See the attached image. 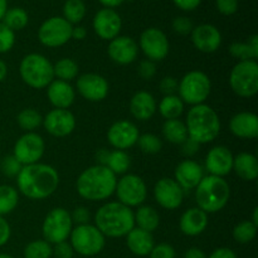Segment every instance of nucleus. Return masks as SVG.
<instances>
[{
  "label": "nucleus",
  "mask_w": 258,
  "mask_h": 258,
  "mask_svg": "<svg viewBox=\"0 0 258 258\" xmlns=\"http://www.w3.org/2000/svg\"><path fill=\"white\" fill-rule=\"evenodd\" d=\"M139 45L146 59L160 62L169 54V40L165 33L159 28H148L140 35Z\"/></svg>",
  "instance_id": "nucleus-14"
},
{
  "label": "nucleus",
  "mask_w": 258,
  "mask_h": 258,
  "mask_svg": "<svg viewBox=\"0 0 258 258\" xmlns=\"http://www.w3.org/2000/svg\"><path fill=\"white\" fill-rule=\"evenodd\" d=\"M233 170L241 179L253 181L258 178V160L251 153H241L233 158Z\"/></svg>",
  "instance_id": "nucleus-29"
},
{
  "label": "nucleus",
  "mask_w": 258,
  "mask_h": 258,
  "mask_svg": "<svg viewBox=\"0 0 258 258\" xmlns=\"http://www.w3.org/2000/svg\"><path fill=\"white\" fill-rule=\"evenodd\" d=\"M218 12L223 15H233L238 10V0H216Z\"/></svg>",
  "instance_id": "nucleus-48"
},
{
  "label": "nucleus",
  "mask_w": 258,
  "mask_h": 258,
  "mask_svg": "<svg viewBox=\"0 0 258 258\" xmlns=\"http://www.w3.org/2000/svg\"><path fill=\"white\" fill-rule=\"evenodd\" d=\"M71 218H72L73 223H76L77 226L87 224L88 222H90L91 213L86 207H77V208L73 209V212L71 213Z\"/></svg>",
  "instance_id": "nucleus-51"
},
{
  "label": "nucleus",
  "mask_w": 258,
  "mask_h": 258,
  "mask_svg": "<svg viewBox=\"0 0 258 258\" xmlns=\"http://www.w3.org/2000/svg\"><path fill=\"white\" fill-rule=\"evenodd\" d=\"M15 33L7 27L3 22H0V54L7 53L14 47Z\"/></svg>",
  "instance_id": "nucleus-44"
},
{
  "label": "nucleus",
  "mask_w": 258,
  "mask_h": 258,
  "mask_svg": "<svg viewBox=\"0 0 258 258\" xmlns=\"http://www.w3.org/2000/svg\"><path fill=\"white\" fill-rule=\"evenodd\" d=\"M154 197L161 208L174 211L183 203L184 190L174 179L161 178L154 186Z\"/></svg>",
  "instance_id": "nucleus-16"
},
{
  "label": "nucleus",
  "mask_w": 258,
  "mask_h": 258,
  "mask_svg": "<svg viewBox=\"0 0 258 258\" xmlns=\"http://www.w3.org/2000/svg\"><path fill=\"white\" fill-rule=\"evenodd\" d=\"M199 144H197L196 141H193L191 139H186L183 144H181V150H183V154L186 156H193L196 155L199 151Z\"/></svg>",
  "instance_id": "nucleus-54"
},
{
  "label": "nucleus",
  "mask_w": 258,
  "mask_h": 258,
  "mask_svg": "<svg viewBox=\"0 0 258 258\" xmlns=\"http://www.w3.org/2000/svg\"><path fill=\"white\" fill-rule=\"evenodd\" d=\"M2 22L15 33L17 30H22L23 28L27 27L29 18H28L27 12L22 8H12L7 10Z\"/></svg>",
  "instance_id": "nucleus-38"
},
{
  "label": "nucleus",
  "mask_w": 258,
  "mask_h": 258,
  "mask_svg": "<svg viewBox=\"0 0 258 258\" xmlns=\"http://www.w3.org/2000/svg\"><path fill=\"white\" fill-rule=\"evenodd\" d=\"M73 254H75V251H73L70 242L67 241L54 244V247H53L52 256L55 258H73Z\"/></svg>",
  "instance_id": "nucleus-49"
},
{
  "label": "nucleus",
  "mask_w": 258,
  "mask_h": 258,
  "mask_svg": "<svg viewBox=\"0 0 258 258\" xmlns=\"http://www.w3.org/2000/svg\"><path fill=\"white\" fill-rule=\"evenodd\" d=\"M17 121L19 127L25 133H34L43 123V117L34 108H24L19 112Z\"/></svg>",
  "instance_id": "nucleus-37"
},
{
  "label": "nucleus",
  "mask_w": 258,
  "mask_h": 258,
  "mask_svg": "<svg viewBox=\"0 0 258 258\" xmlns=\"http://www.w3.org/2000/svg\"><path fill=\"white\" fill-rule=\"evenodd\" d=\"M212 82L208 75L202 71H190L178 82V96L184 105H202L208 100Z\"/></svg>",
  "instance_id": "nucleus-7"
},
{
  "label": "nucleus",
  "mask_w": 258,
  "mask_h": 258,
  "mask_svg": "<svg viewBox=\"0 0 258 258\" xmlns=\"http://www.w3.org/2000/svg\"><path fill=\"white\" fill-rule=\"evenodd\" d=\"M173 29L174 32L178 33L180 35H188L190 34L191 30H193L194 25L191 19H189L188 17H176L173 20Z\"/></svg>",
  "instance_id": "nucleus-45"
},
{
  "label": "nucleus",
  "mask_w": 258,
  "mask_h": 258,
  "mask_svg": "<svg viewBox=\"0 0 258 258\" xmlns=\"http://www.w3.org/2000/svg\"><path fill=\"white\" fill-rule=\"evenodd\" d=\"M156 105L155 97L148 91H139L130 100V112L134 118L139 121H148L155 115Z\"/></svg>",
  "instance_id": "nucleus-27"
},
{
  "label": "nucleus",
  "mask_w": 258,
  "mask_h": 258,
  "mask_svg": "<svg viewBox=\"0 0 258 258\" xmlns=\"http://www.w3.org/2000/svg\"><path fill=\"white\" fill-rule=\"evenodd\" d=\"M174 180L180 185L183 190H190L196 189L197 185L201 183L204 176V169L201 164L194 160H183L174 171Z\"/></svg>",
  "instance_id": "nucleus-23"
},
{
  "label": "nucleus",
  "mask_w": 258,
  "mask_h": 258,
  "mask_svg": "<svg viewBox=\"0 0 258 258\" xmlns=\"http://www.w3.org/2000/svg\"><path fill=\"white\" fill-rule=\"evenodd\" d=\"M140 131L138 126L128 120H118L107 130V140L116 150H127L138 144Z\"/></svg>",
  "instance_id": "nucleus-15"
},
{
  "label": "nucleus",
  "mask_w": 258,
  "mask_h": 258,
  "mask_svg": "<svg viewBox=\"0 0 258 258\" xmlns=\"http://www.w3.org/2000/svg\"><path fill=\"white\" fill-rule=\"evenodd\" d=\"M163 136L168 143L174 145H181L188 139L185 122L179 118L165 120L163 125Z\"/></svg>",
  "instance_id": "nucleus-31"
},
{
  "label": "nucleus",
  "mask_w": 258,
  "mask_h": 258,
  "mask_svg": "<svg viewBox=\"0 0 258 258\" xmlns=\"http://www.w3.org/2000/svg\"><path fill=\"white\" fill-rule=\"evenodd\" d=\"M70 243L73 251L83 257H92L100 253L106 244V237L95 224H81L73 227L70 234Z\"/></svg>",
  "instance_id": "nucleus-8"
},
{
  "label": "nucleus",
  "mask_w": 258,
  "mask_h": 258,
  "mask_svg": "<svg viewBox=\"0 0 258 258\" xmlns=\"http://www.w3.org/2000/svg\"><path fill=\"white\" fill-rule=\"evenodd\" d=\"M257 234V226L251 221H243L233 228L234 241L241 244L249 243Z\"/></svg>",
  "instance_id": "nucleus-41"
},
{
  "label": "nucleus",
  "mask_w": 258,
  "mask_h": 258,
  "mask_svg": "<svg viewBox=\"0 0 258 258\" xmlns=\"http://www.w3.org/2000/svg\"><path fill=\"white\" fill-rule=\"evenodd\" d=\"M98 2H100L105 8L113 9V8H116V7H118V5L122 4L125 0H98Z\"/></svg>",
  "instance_id": "nucleus-58"
},
{
  "label": "nucleus",
  "mask_w": 258,
  "mask_h": 258,
  "mask_svg": "<svg viewBox=\"0 0 258 258\" xmlns=\"http://www.w3.org/2000/svg\"><path fill=\"white\" fill-rule=\"evenodd\" d=\"M107 52L108 57L112 59V62L120 66L131 64L138 58L139 45L131 37L118 35L110 40Z\"/></svg>",
  "instance_id": "nucleus-20"
},
{
  "label": "nucleus",
  "mask_w": 258,
  "mask_h": 258,
  "mask_svg": "<svg viewBox=\"0 0 258 258\" xmlns=\"http://www.w3.org/2000/svg\"><path fill=\"white\" fill-rule=\"evenodd\" d=\"M59 185V174L48 164L24 165L17 176L18 191L33 201L48 198Z\"/></svg>",
  "instance_id": "nucleus-1"
},
{
  "label": "nucleus",
  "mask_w": 258,
  "mask_h": 258,
  "mask_svg": "<svg viewBox=\"0 0 258 258\" xmlns=\"http://www.w3.org/2000/svg\"><path fill=\"white\" fill-rule=\"evenodd\" d=\"M130 156L126 151L116 150V149L112 151H108L105 166H107L116 176L123 175L130 169Z\"/></svg>",
  "instance_id": "nucleus-34"
},
{
  "label": "nucleus",
  "mask_w": 258,
  "mask_h": 258,
  "mask_svg": "<svg viewBox=\"0 0 258 258\" xmlns=\"http://www.w3.org/2000/svg\"><path fill=\"white\" fill-rule=\"evenodd\" d=\"M229 53L239 60H256L258 58V35H252L246 43H232L229 45Z\"/></svg>",
  "instance_id": "nucleus-32"
},
{
  "label": "nucleus",
  "mask_w": 258,
  "mask_h": 258,
  "mask_svg": "<svg viewBox=\"0 0 258 258\" xmlns=\"http://www.w3.org/2000/svg\"><path fill=\"white\" fill-rule=\"evenodd\" d=\"M80 68L78 64L71 58H60L59 60L53 64V73H54V80L71 82L75 78H77Z\"/></svg>",
  "instance_id": "nucleus-35"
},
{
  "label": "nucleus",
  "mask_w": 258,
  "mask_h": 258,
  "mask_svg": "<svg viewBox=\"0 0 258 258\" xmlns=\"http://www.w3.org/2000/svg\"><path fill=\"white\" fill-rule=\"evenodd\" d=\"M47 97L54 108L68 110L75 102L76 91L70 82L53 80L47 87Z\"/></svg>",
  "instance_id": "nucleus-24"
},
{
  "label": "nucleus",
  "mask_w": 258,
  "mask_h": 258,
  "mask_svg": "<svg viewBox=\"0 0 258 258\" xmlns=\"http://www.w3.org/2000/svg\"><path fill=\"white\" fill-rule=\"evenodd\" d=\"M23 165L19 161L15 159L14 155H7L3 158L2 163H0V169L2 173L8 178H17L18 174L22 170Z\"/></svg>",
  "instance_id": "nucleus-43"
},
{
  "label": "nucleus",
  "mask_w": 258,
  "mask_h": 258,
  "mask_svg": "<svg viewBox=\"0 0 258 258\" xmlns=\"http://www.w3.org/2000/svg\"><path fill=\"white\" fill-rule=\"evenodd\" d=\"M257 213H258V209H257V208H254V211H253V218H252V221H251V222H253V223L256 224V226H258V218H257Z\"/></svg>",
  "instance_id": "nucleus-61"
},
{
  "label": "nucleus",
  "mask_w": 258,
  "mask_h": 258,
  "mask_svg": "<svg viewBox=\"0 0 258 258\" xmlns=\"http://www.w3.org/2000/svg\"><path fill=\"white\" fill-rule=\"evenodd\" d=\"M19 203V191L12 185H0V216L12 213Z\"/></svg>",
  "instance_id": "nucleus-36"
},
{
  "label": "nucleus",
  "mask_w": 258,
  "mask_h": 258,
  "mask_svg": "<svg viewBox=\"0 0 258 258\" xmlns=\"http://www.w3.org/2000/svg\"><path fill=\"white\" fill-rule=\"evenodd\" d=\"M134 221H135V227L153 233L160 224V216L153 207L140 206L134 213Z\"/></svg>",
  "instance_id": "nucleus-30"
},
{
  "label": "nucleus",
  "mask_w": 258,
  "mask_h": 258,
  "mask_svg": "<svg viewBox=\"0 0 258 258\" xmlns=\"http://www.w3.org/2000/svg\"><path fill=\"white\" fill-rule=\"evenodd\" d=\"M173 3L184 12H191L201 5L202 0H173Z\"/></svg>",
  "instance_id": "nucleus-53"
},
{
  "label": "nucleus",
  "mask_w": 258,
  "mask_h": 258,
  "mask_svg": "<svg viewBox=\"0 0 258 258\" xmlns=\"http://www.w3.org/2000/svg\"><path fill=\"white\" fill-rule=\"evenodd\" d=\"M7 75H8V66H7V63H5L4 60L0 59V82H3V81L5 80Z\"/></svg>",
  "instance_id": "nucleus-59"
},
{
  "label": "nucleus",
  "mask_w": 258,
  "mask_h": 258,
  "mask_svg": "<svg viewBox=\"0 0 258 258\" xmlns=\"http://www.w3.org/2000/svg\"><path fill=\"white\" fill-rule=\"evenodd\" d=\"M150 258H175V249L169 243H159L153 247Z\"/></svg>",
  "instance_id": "nucleus-46"
},
{
  "label": "nucleus",
  "mask_w": 258,
  "mask_h": 258,
  "mask_svg": "<svg viewBox=\"0 0 258 258\" xmlns=\"http://www.w3.org/2000/svg\"><path fill=\"white\" fill-rule=\"evenodd\" d=\"M229 85L237 96L253 97L258 92V64L256 60H238L229 75Z\"/></svg>",
  "instance_id": "nucleus-9"
},
{
  "label": "nucleus",
  "mask_w": 258,
  "mask_h": 258,
  "mask_svg": "<svg viewBox=\"0 0 258 258\" xmlns=\"http://www.w3.org/2000/svg\"><path fill=\"white\" fill-rule=\"evenodd\" d=\"M19 73L23 82L35 90H43L54 80L53 64L47 57L39 53H30L22 59Z\"/></svg>",
  "instance_id": "nucleus-6"
},
{
  "label": "nucleus",
  "mask_w": 258,
  "mask_h": 258,
  "mask_svg": "<svg viewBox=\"0 0 258 258\" xmlns=\"http://www.w3.org/2000/svg\"><path fill=\"white\" fill-rule=\"evenodd\" d=\"M231 198V186L221 176H203L196 188V202L198 208L207 214L217 213L228 204Z\"/></svg>",
  "instance_id": "nucleus-5"
},
{
  "label": "nucleus",
  "mask_w": 258,
  "mask_h": 258,
  "mask_svg": "<svg viewBox=\"0 0 258 258\" xmlns=\"http://www.w3.org/2000/svg\"><path fill=\"white\" fill-rule=\"evenodd\" d=\"M115 194L123 206L133 208L140 207L148 197V186L143 178L135 174H125L116 183Z\"/></svg>",
  "instance_id": "nucleus-11"
},
{
  "label": "nucleus",
  "mask_w": 258,
  "mask_h": 258,
  "mask_svg": "<svg viewBox=\"0 0 258 258\" xmlns=\"http://www.w3.org/2000/svg\"><path fill=\"white\" fill-rule=\"evenodd\" d=\"M233 154L226 146H214L206 158V169L209 175L224 178L233 170Z\"/></svg>",
  "instance_id": "nucleus-21"
},
{
  "label": "nucleus",
  "mask_w": 258,
  "mask_h": 258,
  "mask_svg": "<svg viewBox=\"0 0 258 258\" xmlns=\"http://www.w3.org/2000/svg\"><path fill=\"white\" fill-rule=\"evenodd\" d=\"M158 110L165 120H174V118L180 117L183 113L184 102L178 95L164 96L163 100L159 103Z\"/></svg>",
  "instance_id": "nucleus-33"
},
{
  "label": "nucleus",
  "mask_w": 258,
  "mask_h": 258,
  "mask_svg": "<svg viewBox=\"0 0 258 258\" xmlns=\"http://www.w3.org/2000/svg\"><path fill=\"white\" fill-rule=\"evenodd\" d=\"M0 258H14V257L10 256V254L8 253H0Z\"/></svg>",
  "instance_id": "nucleus-62"
},
{
  "label": "nucleus",
  "mask_w": 258,
  "mask_h": 258,
  "mask_svg": "<svg viewBox=\"0 0 258 258\" xmlns=\"http://www.w3.org/2000/svg\"><path fill=\"white\" fill-rule=\"evenodd\" d=\"M181 233L189 237H196L203 233L208 227V214L202 209L190 208L183 213L179 222Z\"/></svg>",
  "instance_id": "nucleus-26"
},
{
  "label": "nucleus",
  "mask_w": 258,
  "mask_h": 258,
  "mask_svg": "<svg viewBox=\"0 0 258 258\" xmlns=\"http://www.w3.org/2000/svg\"><path fill=\"white\" fill-rule=\"evenodd\" d=\"M208 258H237V254L233 249L228 247H221V248L214 249Z\"/></svg>",
  "instance_id": "nucleus-55"
},
{
  "label": "nucleus",
  "mask_w": 258,
  "mask_h": 258,
  "mask_svg": "<svg viewBox=\"0 0 258 258\" xmlns=\"http://www.w3.org/2000/svg\"><path fill=\"white\" fill-rule=\"evenodd\" d=\"M159 87H160V91L165 96L175 95V93L178 92V81H176V78L168 76V77H164L163 80L160 81Z\"/></svg>",
  "instance_id": "nucleus-50"
},
{
  "label": "nucleus",
  "mask_w": 258,
  "mask_h": 258,
  "mask_svg": "<svg viewBox=\"0 0 258 258\" xmlns=\"http://www.w3.org/2000/svg\"><path fill=\"white\" fill-rule=\"evenodd\" d=\"M92 25L95 33L101 39L112 40L120 34L122 20L117 12L110 8H103L96 13Z\"/></svg>",
  "instance_id": "nucleus-19"
},
{
  "label": "nucleus",
  "mask_w": 258,
  "mask_h": 258,
  "mask_svg": "<svg viewBox=\"0 0 258 258\" xmlns=\"http://www.w3.org/2000/svg\"><path fill=\"white\" fill-rule=\"evenodd\" d=\"M229 130L236 138L256 139L258 136V117L253 112H238L229 121Z\"/></svg>",
  "instance_id": "nucleus-25"
},
{
  "label": "nucleus",
  "mask_w": 258,
  "mask_h": 258,
  "mask_svg": "<svg viewBox=\"0 0 258 258\" xmlns=\"http://www.w3.org/2000/svg\"><path fill=\"white\" fill-rule=\"evenodd\" d=\"M72 28L63 17H52L42 23L38 29V39L49 48L62 47L72 38Z\"/></svg>",
  "instance_id": "nucleus-12"
},
{
  "label": "nucleus",
  "mask_w": 258,
  "mask_h": 258,
  "mask_svg": "<svg viewBox=\"0 0 258 258\" xmlns=\"http://www.w3.org/2000/svg\"><path fill=\"white\" fill-rule=\"evenodd\" d=\"M138 73L143 80L150 81L154 76L156 75V66L155 62L149 59H144L139 63Z\"/></svg>",
  "instance_id": "nucleus-47"
},
{
  "label": "nucleus",
  "mask_w": 258,
  "mask_h": 258,
  "mask_svg": "<svg viewBox=\"0 0 258 258\" xmlns=\"http://www.w3.org/2000/svg\"><path fill=\"white\" fill-rule=\"evenodd\" d=\"M43 125L49 135L54 138H66L76 128V117L70 110L54 108L43 117Z\"/></svg>",
  "instance_id": "nucleus-17"
},
{
  "label": "nucleus",
  "mask_w": 258,
  "mask_h": 258,
  "mask_svg": "<svg viewBox=\"0 0 258 258\" xmlns=\"http://www.w3.org/2000/svg\"><path fill=\"white\" fill-rule=\"evenodd\" d=\"M8 10V0H0V22Z\"/></svg>",
  "instance_id": "nucleus-60"
},
{
  "label": "nucleus",
  "mask_w": 258,
  "mask_h": 258,
  "mask_svg": "<svg viewBox=\"0 0 258 258\" xmlns=\"http://www.w3.org/2000/svg\"><path fill=\"white\" fill-rule=\"evenodd\" d=\"M73 229L71 213L64 208H54L45 216L42 224L43 239L49 244H57L70 238Z\"/></svg>",
  "instance_id": "nucleus-10"
},
{
  "label": "nucleus",
  "mask_w": 258,
  "mask_h": 258,
  "mask_svg": "<svg viewBox=\"0 0 258 258\" xmlns=\"http://www.w3.org/2000/svg\"><path fill=\"white\" fill-rule=\"evenodd\" d=\"M117 176L105 165H93L83 170L76 181L81 198L91 202L106 201L116 189Z\"/></svg>",
  "instance_id": "nucleus-2"
},
{
  "label": "nucleus",
  "mask_w": 258,
  "mask_h": 258,
  "mask_svg": "<svg viewBox=\"0 0 258 258\" xmlns=\"http://www.w3.org/2000/svg\"><path fill=\"white\" fill-rule=\"evenodd\" d=\"M95 226L105 237H126V234L135 227L134 211L120 202H108L96 212Z\"/></svg>",
  "instance_id": "nucleus-3"
},
{
  "label": "nucleus",
  "mask_w": 258,
  "mask_h": 258,
  "mask_svg": "<svg viewBox=\"0 0 258 258\" xmlns=\"http://www.w3.org/2000/svg\"><path fill=\"white\" fill-rule=\"evenodd\" d=\"M44 150L45 143L39 134L25 133L15 143L13 155L24 166L39 163L44 155Z\"/></svg>",
  "instance_id": "nucleus-13"
},
{
  "label": "nucleus",
  "mask_w": 258,
  "mask_h": 258,
  "mask_svg": "<svg viewBox=\"0 0 258 258\" xmlns=\"http://www.w3.org/2000/svg\"><path fill=\"white\" fill-rule=\"evenodd\" d=\"M52 254V244H49L44 239L29 242L24 248V258H50Z\"/></svg>",
  "instance_id": "nucleus-40"
},
{
  "label": "nucleus",
  "mask_w": 258,
  "mask_h": 258,
  "mask_svg": "<svg viewBox=\"0 0 258 258\" xmlns=\"http://www.w3.org/2000/svg\"><path fill=\"white\" fill-rule=\"evenodd\" d=\"M10 236H12V229L9 223L5 221L4 217L0 216V247L5 246L9 242Z\"/></svg>",
  "instance_id": "nucleus-52"
},
{
  "label": "nucleus",
  "mask_w": 258,
  "mask_h": 258,
  "mask_svg": "<svg viewBox=\"0 0 258 258\" xmlns=\"http://www.w3.org/2000/svg\"><path fill=\"white\" fill-rule=\"evenodd\" d=\"M193 45L202 53H214L222 44V34L212 24H201L193 28L190 33Z\"/></svg>",
  "instance_id": "nucleus-22"
},
{
  "label": "nucleus",
  "mask_w": 258,
  "mask_h": 258,
  "mask_svg": "<svg viewBox=\"0 0 258 258\" xmlns=\"http://www.w3.org/2000/svg\"><path fill=\"white\" fill-rule=\"evenodd\" d=\"M184 258H208L207 254L202 251L201 248H197V247H191L188 251L184 253Z\"/></svg>",
  "instance_id": "nucleus-57"
},
{
  "label": "nucleus",
  "mask_w": 258,
  "mask_h": 258,
  "mask_svg": "<svg viewBox=\"0 0 258 258\" xmlns=\"http://www.w3.org/2000/svg\"><path fill=\"white\" fill-rule=\"evenodd\" d=\"M87 35V30L82 25H76L72 28V38L76 40H83Z\"/></svg>",
  "instance_id": "nucleus-56"
},
{
  "label": "nucleus",
  "mask_w": 258,
  "mask_h": 258,
  "mask_svg": "<svg viewBox=\"0 0 258 258\" xmlns=\"http://www.w3.org/2000/svg\"><path fill=\"white\" fill-rule=\"evenodd\" d=\"M188 138L197 144H208L216 140L221 133V120L218 113L211 106H191L185 120Z\"/></svg>",
  "instance_id": "nucleus-4"
},
{
  "label": "nucleus",
  "mask_w": 258,
  "mask_h": 258,
  "mask_svg": "<svg viewBox=\"0 0 258 258\" xmlns=\"http://www.w3.org/2000/svg\"><path fill=\"white\" fill-rule=\"evenodd\" d=\"M126 244L131 253L139 257H145L150 254L151 249L155 246V242H154L153 233L134 227L126 234Z\"/></svg>",
  "instance_id": "nucleus-28"
},
{
  "label": "nucleus",
  "mask_w": 258,
  "mask_h": 258,
  "mask_svg": "<svg viewBox=\"0 0 258 258\" xmlns=\"http://www.w3.org/2000/svg\"><path fill=\"white\" fill-rule=\"evenodd\" d=\"M86 15V4L83 0H67L63 5V18L70 24H78Z\"/></svg>",
  "instance_id": "nucleus-39"
},
{
  "label": "nucleus",
  "mask_w": 258,
  "mask_h": 258,
  "mask_svg": "<svg viewBox=\"0 0 258 258\" xmlns=\"http://www.w3.org/2000/svg\"><path fill=\"white\" fill-rule=\"evenodd\" d=\"M138 145L144 154L154 155V154H158L161 150L163 141L159 136L154 135V134H144V135L139 136Z\"/></svg>",
  "instance_id": "nucleus-42"
},
{
  "label": "nucleus",
  "mask_w": 258,
  "mask_h": 258,
  "mask_svg": "<svg viewBox=\"0 0 258 258\" xmlns=\"http://www.w3.org/2000/svg\"><path fill=\"white\" fill-rule=\"evenodd\" d=\"M107 80L97 73H85L77 78V91L83 98L91 102L103 101L108 95Z\"/></svg>",
  "instance_id": "nucleus-18"
}]
</instances>
